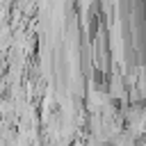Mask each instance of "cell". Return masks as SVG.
Masks as SVG:
<instances>
[]
</instances>
